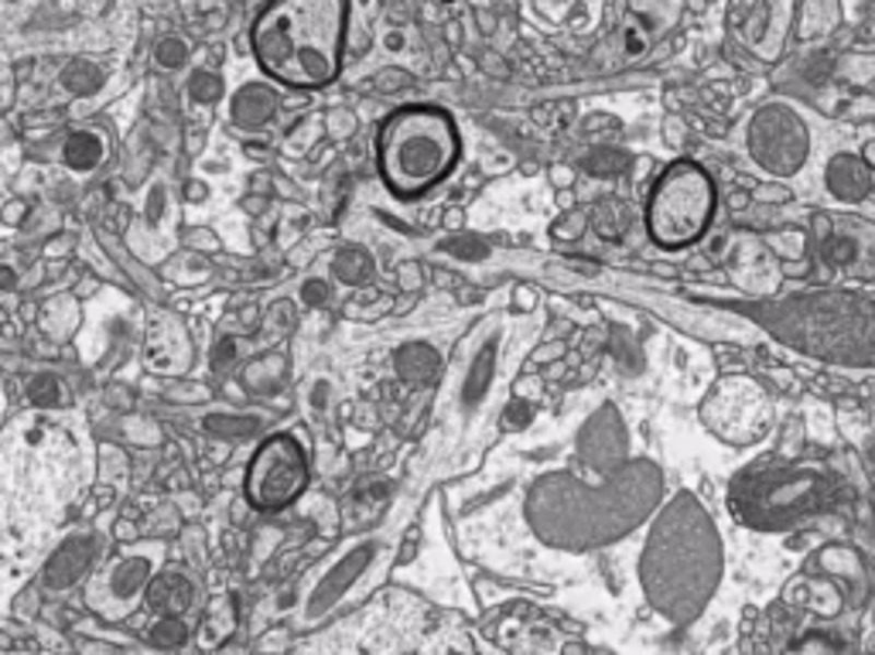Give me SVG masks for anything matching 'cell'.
I'll use <instances>...</instances> for the list:
<instances>
[{
	"mask_svg": "<svg viewBox=\"0 0 875 655\" xmlns=\"http://www.w3.org/2000/svg\"><path fill=\"white\" fill-rule=\"evenodd\" d=\"M346 0H274L253 24V55L271 79L295 90L329 86L346 45Z\"/></svg>",
	"mask_w": 875,
	"mask_h": 655,
	"instance_id": "obj_1",
	"label": "cell"
},
{
	"mask_svg": "<svg viewBox=\"0 0 875 655\" xmlns=\"http://www.w3.org/2000/svg\"><path fill=\"white\" fill-rule=\"evenodd\" d=\"M719 577V543L705 512L691 499H677L653 529L643 557L650 600L677 621L695 618Z\"/></svg>",
	"mask_w": 875,
	"mask_h": 655,
	"instance_id": "obj_2",
	"label": "cell"
},
{
	"mask_svg": "<svg viewBox=\"0 0 875 655\" xmlns=\"http://www.w3.org/2000/svg\"><path fill=\"white\" fill-rule=\"evenodd\" d=\"M459 160V130L452 117L431 106H407L380 133V171L397 195L414 199L452 175Z\"/></svg>",
	"mask_w": 875,
	"mask_h": 655,
	"instance_id": "obj_3",
	"label": "cell"
},
{
	"mask_svg": "<svg viewBox=\"0 0 875 655\" xmlns=\"http://www.w3.org/2000/svg\"><path fill=\"white\" fill-rule=\"evenodd\" d=\"M714 212V188L711 178L691 160H681L674 168L660 175L650 209H647V226L650 236L667 246V250H681V246L695 242Z\"/></svg>",
	"mask_w": 875,
	"mask_h": 655,
	"instance_id": "obj_4",
	"label": "cell"
},
{
	"mask_svg": "<svg viewBox=\"0 0 875 655\" xmlns=\"http://www.w3.org/2000/svg\"><path fill=\"white\" fill-rule=\"evenodd\" d=\"M825 499V485L814 472H783V475H762L746 478L735 485L738 512L746 523L756 526H790L804 512H814Z\"/></svg>",
	"mask_w": 875,
	"mask_h": 655,
	"instance_id": "obj_5",
	"label": "cell"
},
{
	"mask_svg": "<svg viewBox=\"0 0 875 655\" xmlns=\"http://www.w3.org/2000/svg\"><path fill=\"white\" fill-rule=\"evenodd\" d=\"M308 485V457L291 433L263 441L247 468V499L257 509H284Z\"/></svg>",
	"mask_w": 875,
	"mask_h": 655,
	"instance_id": "obj_6",
	"label": "cell"
},
{
	"mask_svg": "<svg viewBox=\"0 0 875 655\" xmlns=\"http://www.w3.org/2000/svg\"><path fill=\"white\" fill-rule=\"evenodd\" d=\"M162 563V546H134V550L117 553L99 577L90 581L86 600L106 618H123L134 608L138 594L151 584L154 567Z\"/></svg>",
	"mask_w": 875,
	"mask_h": 655,
	"instance_id": "obj_7",
	"label": "cell"
},
{
	"mask_svg": "<svg viewBox=\"0 0 875 655\" xmlns=\"http://www.w3.org/2000/svg\"><path fill=\"white\" fill-rule=\"evenodd\" d=\"M749 151L773 175H797L811 151L807 127L790 106H766L749 123Z\"/></svg>",
	"mask_w": 875,
	"mask_h": 655,
	"instance_id": "obj_8",
	"label": "cell"
},
{
	"mask_svg": "<svg viewBox=\"0 0 875 655\" xmlns=\"http://www.w3.org/2000/svg\"><path fill=\"white\" fill-rule=\"evenodd\" d=\"M714 393H719L729 406H735L729 417L708 420V427L719 430L725 441H735V444L756 441V437L766 430V424H770V403H766L762 390L753 386V382H746V379H729Z\"/></svg>",
	"mask_w": 875,
	"mask_h": 655,
	"instance_id": "obj_9",
	"label": "cell"
},
{
	"mask_svg": "<svg viewBox=\"0 0 875 655\" xmlns=\"http://www.w3.org/2000/svg\"><path fill=\"white\" fill-rule=\"evenodd\" d=\"M581 454H586V461L595 472H613L626 457V433L619 417H613V409H605V414H599L586 427V433H581Z\"/></svg>",
	"mask_w": 875,
	"mask_h": 655,
	"instance_id": "obj_10",
	"label": "cell"
},
{
	"mask_svg": "<svg viewBox=\"0 0 875 655\" xmlns=\"http://www.w3.org/2000/svg\"><path fill=\"white\" fill-rule=\"evenodd\" d=\"M828 191L841 202H862L868 191H872V175H868V164L855 154H838L831 164H828Z\"/></svg>",
	"mask_w": 875,
	"mask_h": 655,
	"instance_id": "obj_11",
	"label": "cell"
},
{
	"mask_svg": "<svg viewBox=\"0 0 875 655\" xmlns=\"http://www.w3.org/2000/svg\"><path fill=\"white\" fill-rule=\"evenodd\" d=\"M369 557H374V546H369V543L356 546V550H353V553H350L346 560H342V563H339V567H335V570L329 573V577H326L322 584H318V587H315L308 615H322V611H326L329 605H335V597H339L342 591H346V587H350V584H353V581L359 577V570H363V567L369 563Z\"/></svg>",
	"mask_w": 875,
	"mask_h": 655,
	"instance_id": "obj_12",
	"label": "cell"
},
{
	"mask_svg": "<svg viewBox=\"0 0 875 655\" xmlns=\"http://www.w3.org/2000/svg\"><path fill=\"white\" fill-rule=\"evenodd\" d=\"M93 553H96L93 536H75V539H69L62 550L56 553V560L48 563V587H69V584H75L79 577H83V570L90 567Z\"/></svg>",
	"mask_w": 875,
	"mask_h": 655,
	"instance_id": "obj_13",
	"label": "cell"
},
{
	"mask_svg": "<svg viewBox=\"0 0 875 655\" xmlns=\"http://www.w3.org/2000/svg\"><path fill=\"white\" fill-rule=\"evenodd\" d=\"M192 597H196V587L192 581L185 577L181 570H165V573H157V577L147 584V600L157 608V611H165V615H178L192 605Z\"/></svg>",
	"mask_w": 875,
	"mask_h": 655,
	"instance_id": "obj_14",
	"label": "cell"
},
{
	"mask_svg": "<svg viewBox=\"0 0 875 655\" xmlns=\"http://www.w3.org/2000/svg\"><path fill=\"white\" fill-rule=\"evenodd\" d=\"M274 106L277 99L268 86H244L233 99V120L247 130H257L274 117Z\"/></svg>",
	"mask_w": 875,
	"mask_h": 655,
	"instance_id": "obj_15",
	"label": "cell"
},
{
	"mask_svg": "<svg viewBox=\"0 0 875 655\" xmlns=\"http://www.w3.org/2000/svg\"><path fill=\"white\" fill-rule=\"evenodd\" d=\"M397 376L411 386H421V382H431L438 376V352L424 342H411L397 352Z\"/></svg>",
	"mask_w": 875,
	"mask_h": 655,
	"instance_id": "obj_16",
	"label": "cell"
},
{
	"mask_svg": "<svg viewBox=\"0 0 875 655\" xmlns=\"http://www.w3.org/2000/svg\"><path fill=\"white\" fill-rule=\"evenodd\" d=\"M493 366H496V338H489L480 352V359L472 362L469 376H465V390H462V403L465 406H475L486 390H489V379H493Z\"/></svg>",
	"mask_w": 875,
	"mask_h": 655,
	"instance_id": "obj_17",
	"label": "cell"
},
{
	"mask_svg": "<svg viewBox=\"0 0 875 655\" xmlns=\"http://www.w3.org/2000/svg\"><path fill=\"white\" fill-rule=\"evenodd\" d=\"M103 154H106V147H103V141L96 133H72L66 151H62L66 164H69V168H75V171H93L96 164L103 160Z\"/></svg>",
	"mask_w": 875,
	"mask_h": 655,
	"instance_id": "obj_18",
	"label": "cell"
},
{
	"mask_svg": "<svg viewBox=\"0 0 875 655\" xmlns=\"http://www.w3.org/2000/svg\"><path fill=\"white\" fill-rule=\"evenodd\" d=\"M332 270L342 284H363L369 281V273H374V257L359 250V246H346V250L332 260Z\"/></svg>",
	"mask_w": 875,
	"mask_h": 655,
	"instance_id": "obj_19",
	"label": "cell"
},
{
	"mask_svg": "<svg viewBox=\"0 0 875 655\" xmlns=\"http://www.w3.org/2000/svg\"><path fill=\"white\" fill-rule=\"evenodd\" d=\"M62 86L72 93V96H93L103 90V72L86 62V59H75L66 72H62Z\"/></svg>",
	"mask_w": 875,
	"mask_h": 655,
	"instance_id": "obj_20",
	"label": "cell"
},
{
	"mask_svg": "<svg viewBox=\"0 0 875 655\" xmlns=\"http://www.w3.org/2000/svg\"><path fill=\"white\" fill-rule=\"evenodd\" d=\"M28 400L38 409H51V406L59 403V379L56 376H38L32 386H28Z\"/></svg>",
	"mask_w": 875,
	"mask_h": 655,
	"instance_id": "obj_21",
	"label": "cell"
},
{
	"mask_svg": "<svg viewBox=\"0 0 875 655\" xmlns=\"http://www.w3.org/2000/svg\"><path fill=\"white\" fill-rule=\"evenodd\" d=\"M189 93L196 103H216L223 96V82L220 75H212V72H196L192 82H189Z\"/></svg>",
	"mask_w": 875,
	"mask_h": 655,
	"instance_id": "obj_22",
	"label": "cell"
},
{
	"mask_svg": "<svg viewBox=\"0 0 875 655\" xmlns=\"http://www.w3.org/2000/svg\"><path fill=\"white\" fill-rule=\"evenodd\" d=\"M151 639L157 642V645H168V648H175V645H181L185 639H189V628H185L178 618H165V621H157L154 628H151Z\"/></svg>",
	"mask_w": 875,
	"mask_h": 655,
	"instance_id": "obj_23",
	"label": "cell"
},
{
	"mask_svg": "<svg viewBox=\"0 0 875 655\" xmlns=\"http://www.w3.org/2000/svg\"><path fill=\"white\" fill-rule=\"evenodd\" d=\"M185 55H189V48H185V41H178V38H165V41H157V48H154L157 66H165V69L185 66Z\"/></svg>",
	"mask_w": 875,
	"mask_h": 655,
	"instance_id": "obj_24",
	"label": "cell"
},
{
	"mask_svg": "<svg viewBox=\"0 0 875 655\" xmlns=\"http://www.w3.org/2000/svg\"><path fill=\"white\" fill-rule=\"evenodd\" d=\"M445 250H448V253H456V257H465V260H480V257H486V246H483L480 239H469V236L448 239V242H445Z\"/></svg>",
	"mask_w": 875,
	"mask_h": 655,
	"instance_id": "obj_25",
	"label": "cell"
},
{
	"mask_svg": "<svg viewBox=\"0 0 875 655\" xmlns=\"http://www.w3.org/2000/svg\"><path fill=\"white\" fill-rule=\"evenodd\" d=\"M623 154H613V151H599L586 160L589 171H599V175H613V171H623Z\"/></svg>",
	"mask_w": 875,
	"mask_h": 655,
	"instance_id": "obj_26",
	"label": "cell"
},
{
	"mask_svg": "<svg viewBox=\"0 0 875 655\" xmlns=\"http://www.w3.org/2000/svg\"><path fill=\"white\" fill-rule=\"evenodd\" d=\"M825 253H828V260L831 263H852L855 260V242L852 239H831L828 246H825Z\"/></svg>",
	"mask_w": 875,
	"mask_h": 655,
	"instance_id": "obj_27",
	"label": "cell"
},
{
	"mask_svg": "<svg viewBox=\"0 0 875 655\" xmlns=\"http://www.w3.org/2000/svg\"><path fill=\"white\" fill-rule=\"evenodd\" d=\"M301 297L308 300V305H326V300H329V287L322 281H308L301 287Z\"/></svg>",
	"mask_w": 875,
	"mask_h": 655,
	"instance_id": "obj_28",
	"label": "cell"
},
{
	"mask_svg": "<svg viewBox=\"0 0 875 655\" xmlns=\"http://www.w3.org/2000/svg\"><path fill=\"white\" fill-rule=\"evenodd\" d=\"M510 409H513V414H507V417H502V427H507V430H520V427H523V424L530 420V409H527L523 403H513Z\"/></svg>",
	"mask_w": 875,
	"mask_h": 655,
	"instance_id": "obj_29",
	"label": "cell"
},
{
	"mask_svg": "<svg viewBox=\"0 0 875 655\" xmlns=\"http://www.w3.org/2000/svg\"><path fill=\"white\" fill-rule=\"evenodd\" d=\"M229 352H233V345H229V342H223V348H216V366H220V362H229V359H233V355H229Z\"/></svg>",
	"mask_w": 875,
	"mask_h": 655,
	"instance_id": "obj_30",
	"label": "cell"
},
{
	"mask_svg": "<svg viewBox=\"0 0 875 655\" xmlns=\"http://www.w3.org/2000/svg\"><path fill=\"white\" fill-rule=\"evenodd\" d=\"M189 199H196V202H202L205 199V188L196 181V184H189Z\"/></svg>",
	"mask_w": 875,
	"mask_h": 655,
	"instance_id": "obj_31",
	"label": "cell"
},
{
	"mask_svg": "<svg viewBox=\"0 0 875 655\" xmlns=\"http://www.w3.org/2000/svg\"><path fill=\"white\" fill-rule=\"evenodd\" d=\"M0 287H14V277H11V270H0Z\"/></svg>",
	"mask_w": 875,
	"mask_h": 655,
	"instance_id": "obj_32",
	"label": "cell"
},
{
	"mask_svg": "<svg viewBox=\"0 0 875 655\" xmlns=\"http://www.w3.org/2000/svg\"><path fill=\"white\" fill-rule=\"evenodd\" d=\"M862 160H865V164H875V144H872V147L865 151V157H862Z\"/></svg>",
	"mask_w": 875,
	"mask_h": 655,
	"instance_id": "obj_33",
	"label": "cell"
}]
</instances>
